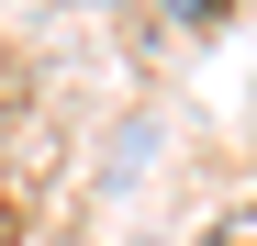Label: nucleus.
Instances as JSON below:
<instances>
[{"mask_svg": "<svg viewBox=\"0 0 257 246\" xmlns=\"http://www.w3.org/2000/svg\"><path fill=\"white\" fill-rule=\"evenodd\" d=\"M146 246H168V235H146Z\"/></svg>", "mask_w": 257, "mask_h": 246, "instance_id": "nucleus-2", "label": "nucleus"}, {"mask_svg": "<svg viewBox=\"0 0 257 246\" xmlns=\"http://www.w3.org/2000/svg\"><path fill=\"white\" fill-rule=\"evenodd\" d=\"M212 246H257V201H235V213L212 224Z\"/></svg>", "mask_w": 257, "mask_h": 246, "instance_id": "nucleus-1", "label": "nucleus"}]
</instances>
